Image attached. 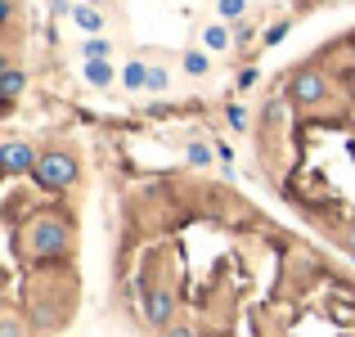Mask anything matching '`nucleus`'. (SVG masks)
Listing matches in <instances>:
<instances>
[{
    "label": "nucleus",
    "mask_w": 355,
    "mask_h": 337,
    "mask_svg": "<svg viewBox=\"0 0 355 337\" xmlns=\"http://www.w3.org/2000/svg\"><path fill=\"white\" fill-rule=\"evenodd\" d=\"M207 270L130 230L117 293L144 337H355V279L302 266L288 243L261 239L239 257V225Z\"/></svg>",
    "instance_id": "nucleus-1"
},
{
    "label": "nucleus",
    "mask_w": 355,
    "mask_h": 337,
    "mask_svg": "<svg viewBox=\"0 0 355 337\" xmlns=\"http://www.w3.org/2000/svg\"><path fill=\"white\" fill-rule=\"evenodd\" d=\"M9 225H14L18 257H27V261H59L72 248V225L63 216H54V211H36L32 221H23V225L9 221Z\"/></svg>",
    "instance_id": "nucleus-2"
},
{
    "label": "nucleus",
    "mask_w": 355,
    "mask_h": 337,
    "mask_svg": "<svg viewBox=\"0 0 355 337\" xmlns=\"http://www.w3.org/2000/svg\"><path fill=\"white\" fill-rule=\"evenodd\" d=\"M32 166H36V148H27L23 139H9L5 144V171L23 175V171H32Z\"/></svg>",
    "instance_id": "nucleus-3"
},
{
    "label": "nucleus",
    "mask_w": 355,
    "mask_h": 337,
    "mask_svg": "<svg viewBox=\"0 0 355 337\" xmlns=\"http://www.w3.org/2000/svg\"><path fill=\"white\" fill-rule=\"evenodd\" d=\"M72 23H77V27H86V32H99V27H104V18H99L90 5H77V9H72Z\"/></svg>",
    "instance_id": "nucleus-4"
},
{
    "label": "nucleus",
    "mask_w": 355,
    "mask_h": 337,
    "mask_svg": "<svg viewBox=\"0 0 355 337\" xmlns=\"http://www.w3.org/2000/svg\"><path fill=\"white\" fill-rule=\"evenodd\" d=\"M86 77L95 81V86H108V81H113V72H108L104 59H90V63H86Z\"/></svg>",
    "instance_id": "nucleus-5"
},
{
    "label": "nucleus",
    "mask_w": 355,
    "mask_h": 337,
    "mask_svg": "<svg viewBox=\"0 0 355 337\" xmlns=\"http://www.w3.org/2000/svg\"><path fill=\"white\" fill-rule=\"evenodd\" d=\"M18 90H23V72H18V68H5V95L14 99Z\"/></svg>",
    "instance_id": "nucleus-6"
},
{
    "label": "nucleus",
    "mask_w": 355,
    "mask_h": 337,
    "mask_svg": "<svg viewBox=\"0 0 355 337\" xmlns=\"http://www.w3.org/2000/svg\"><path fill=\"white\" fill-rule=\"evenodd\" d=\"M225 41H230V32H225L220 23H211V27H207V45H216V50H220Z\"/></svg>",
    "instance_id": "nucleus-7"
},
{
    "label": "nucleus",
    "mask_w": 355,
    "mask_h": 337,
    "mask_svg": "<svg viewBox=\"0 0 355 337\" xmlns=\"http://www.w3.org/2000/svg\"><path fill=\"white\" fill-rule=\"evenodd\" d=\"M243 14V0H220V18H239Z\"/></svg>",
    "instance_id": "nucleus-8"
},
{
    "label": "nucleus",
    "mask_w": 355,
    "mask_h": 337,
    "mask_svg": "<svg viewBox=\"0 0 355 337\" xmlns=\"http://www.w3.org/2000/svg\"><path fill=\"white\" fill-rule=\"evenodd\" d=\"M144 86H148V90H162V86H166V77H162V72H157V68H148V77H144Z\"/></svg>",
    "instance_id": "nucleus-9"
},
{
    "label": "nucleus",
    "mask_w": 355,
    "mask_h": 337,
    "mask_svg": "<svg viewBox=\"0 0 355 337\" xmlns=\"http://www.w3.org/2000/svg\"><path fill=\"white\" fill-rule=\"evenodd\" d=\"M184 68H189V72H207V59H202V54H189V59H184Z\"/></svg>",
    "instance_id": "nucleus-10"
},
{
    "label": "nucleus",
    "mask_w": 355,
    "mask_h": 337,
    "mask_svg": "<svg viewBox=\"0 0 355 337\" xmlns=\"http://www.w3.org/2000/svg\"><path fill=\"white\" fill-rule=\"evenodd\" d=\"M86 54H90V59H104V54H108V41H90Z\"/></svg>",
    "instance_id": "nucleus-11"
}]
</instances>
